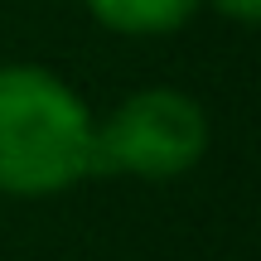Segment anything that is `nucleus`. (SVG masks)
Wrapping results in <instances>:
<instances>
[{
    "mask_svg": "<svg viewBox=\"0 0 261 261\" xmlns=\"http://www.w3.org/2000/svg\"><path fill=\"white\" fill-rule=\"evenodd\" d=\"M83 10L116 39H169L203 10V0H83Z\"/></svg>",
    "mask_w": 261,
    "mask_h": 261,
    "instance_id": "7ed1b4c3",
    "label": "nucleus"
},
{
    "mask_svg": "<svg viewBox=\"0 0 261 261\" xmlns=\"http://www.w3.org/2000/svg\"><path fill=\"white\" fill-rule=\"evenodd\" d=\"M203 10H213L218 19L242 24V29H252L256 19H261V0H203Z\"/></svg>",
    "mask_w": 261,
    "mask_h": 261,
    "instance_id": "20e7f679",
    "label": "nucleus"
},
{
    "mask_svg": "<svg viewBox=\"0 0 261 261\" xmlns=\"http://www.w3.org/2000/svg\"><path fill=\"white\" fill-rule=\"evenodd\" d=\"M97 179V112L48 63H0V194L63 198Z\"/></svg>",
    "mask_w": 261,
    "mask_h": 261,
    "instance_id": "f257e3e1",
    "label": "nucleus"
},
{
    "mask_svg": "<svg viewBox=\"0 0 261 261\" xmlns=\"http://www.w3.org/2000/svg\"><path fill=\"white\" fill-rule=\"evenodd\" d=\"M208 145H213L208 107L169 83L136 87L107 116H97V174L169 184L194 174Z\"/></svg>",
    "mask_w": 261,
    "mask_h": 261,
    "instance_id": "f03ea898",
    "label": "nucleus"
}]
</instances>
